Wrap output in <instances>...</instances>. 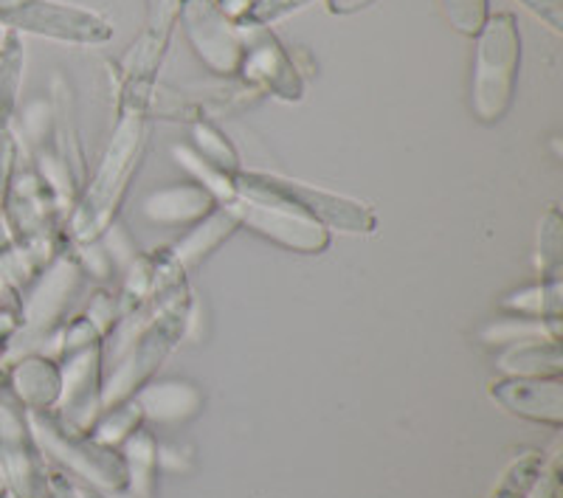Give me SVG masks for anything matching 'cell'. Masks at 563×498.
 <instances>
[{
    "label": "cell",
    "instance_id": "6da1fadb",
    "mask_svg": "<svg viewBox=\"0 0 563 498\" xmlns=\"http://www.w3.org/2000/svg\"><path fill=\"white\" fill-rule=\"evenodd\" d=\"M150 93H153V85H124L122 119L115 128L113 144L104 155L102 169L93 180V189L85 200L82 220H79L82 234L97 231L108 220V214L122 198L124 186H128L130 169L139 164L135 158H139V150L144 144V115H147Z\"/></svg>",
    "mask_w": 563,
    "mask_h": 498
},
{
    "label": "cell",
    "instance_id": "7a4b0ae2",
    "mask_svg": "<svg viewBox=\"0 0 563 498\" xmlns=\"http://www.w3.org/2000/svg\"><path fill=\"white\" fill-rule=\"evenodd\" d=\"M519 59L521 40L512 14L487 18L485 26L476 34L474 97H471L474 113L482 122H499L510 110L516 77H519Z\"/></svg>",
    "mask_w": 563,
    "mask_h": 498
},
{
    "label": "cell",
    "instance_id": "3957f363",
    "mask_svg": "<svg viewBox=\"0 0 563 498\" xmlns=\"http://www.w3.org/2000/svg\"><path fill=\"white\" fill-rule=\"evenodd\" d=\"M234 189L245 195L251 200H260V203L279 206V209H288L296 214H308L310 220H321L330 229L339 231H372L375 229V214H372L366 206L355 203V200L339 198V195H330L324 189H313V186L296 184V180H282L274 175H256V173H243L238 175V184Z\"/></svg>",
    "mask_w": 563,
    "mask_h": 498
},
{
    "label": "cell",
    "instance_id": "277c9868",
    "mask_svg": "<svg viewBox=\"0 0 563 498\" xmlns=\"http://www.w3.org/2000/svg\"><path fill=\"white\" fill-rule=\"evenodd\" d=\"M0 26L82 45L104 43L113 34V29L97 14L63 7L54 0H0Z\"/></svg>",
    "mask_w": 563,
    "mask_h": 498
},
{
    "label": "cell",
    "instance_id": "5b68a950",
    "mask_svg": "<svg viewBox=\"0 0 563 498\" xmlns=\"http://www.w3.org/2000/svg\"><path fill=\"white\" fill-rule=\"evenodd\" d=\"M178 18L184 20L195 54L214 74H238L243 63V34L238 32V23H231L220 12L214 0H180Z\"/></svg>",
    "mask_w": 563,
    "mask_h": 498
},
{
    "label": "cell",
    "instance_id": "8992f818",
    "mask_svg": "<svg viewBox=\"0 0 563 498\" xmlns=\"http://www.w3.org/2000/svg\"><path fill=\"white\" fill-rule=\"evenodd\" d=\"M240 70L254 88L271 90L274 97L288 99V102L301 99V77L296 74L294 59L285 54L279 40L265 29H249V34L243 37Z\"/></svg>",
    "mask_w": 563,
    "mask_h": 498
},
{
    "label": "cell",
    "instance_id": "52a82bcc",
    "mask_svg": "<svg viewBox=\"0 0 563 498\" xmlns=\"http://www.w3.org/2000/svg\"><path fill=\"white\" fill-rule=\"evenodd\" d=\"M231 211L238 214V220H245L251 229L260 234L271 236L276 243H285L296 251H321L327 245L324 229L313 223V220L294 218V211L279 209V206L260 203V200H238L231 206Z\"/></svg>",
    "mask_w": 563,
    "mask_h": 498
},
{
    "label": "cell",
    "instance_id": "ba28073f",
    "mask_svg": "<svg viewBox=\"0 0 563 498\" xmlns=\"http://www.w3.org/2000/svg\"><path fill=\"white\" fill-rule=\"evenodd\" d=\"M493 397H499L507 409L536 420L561 422V384L558 380H512L493 386Z\"/></svg>",
    "mask_w": 563,
    "mask_h": 498
},
{
    "label": "cell",
    "instance_id": "9c48e42d",
    "mask_svg": "<svg viewBox=\"0 0 563 498\" xmlns=\"http://www.w3.org/2000/svg\"><path fill=\"white\" fill-rule=\"evenodd\" d=\"M211 206V195L200 186H175V189H164V192L153 195L144 206L153 220H164V223H180V220L200 218Z\"/></svg>",
    "mask_w": 563,
    "mask_h": 498
},
{
    "label": "cell",
    "instance_id": "30bf717a",
    "mask_svg": "<svg viewBox=\"0 0 563 498\" xmlns=\"http://www.w3.org/2000/svg\"><path fill=\"white\" fill-rule=\"evenodd\" d=\"M20 79H23V43L18 32L3 34L0 45V133L9 130L14 108H18Z\"/></svg>",
    "mask_w": 563,
    "mask_h": 498
},
{
    "label": "cell",
    "instance_id": "8fae6325",
    "mask_svg": "<svg viewBox=\"0 0 563 498\" xmlns=\"http://www.w3.org/2000/svg\"><path fill=\"white\" fill-rule=\"evenodd\" d=\"M238 223H240L238 214H234L231 209L218 211V214H214L203 229L189 234V240H186L184 245H178V259L180 263H195V259H200V256L209 254V251L214 248L223 236H229Z\"/></svg>",
    "mask_w": 563,
    "mask_h": 498
},
{
    "label": "cell",
    "instance_id": "7c38bea8",
    "mask_svg": "<svg viewBox=\"0 0 563 498\" xmlns=\"http://www.w3.org/2000/svg\"><path fill=\"white\" fill-rule=\"evenodd\" d=\"M195 139H198V147L203 153V158H209V164L220 173L225 169H234L238 166V153L231 150V144L225 141V135L220 133L214 124L198 122L195 124Z\"/></svg>",
    "mask_w": 563,
    "mask_h": 498
},
{
    "label": "cell",
    "instance_id": "4fadbf2b",
    "mask_svg": "<svg viewBox=\"0 0 563 498\" xmlns=\"http://www.w3.org/2000/svg\"><path fill=\"white\" fill-rule=\"evenodd\" d=\"M538 471H541V460L538 456H525V460L516 462L507 471V476L490 498H527L532 487H536Z\"/></svg>",
    "mask_w": 563,
    "mask_h": 498
},
{
    "label": "cell",
    "instance_id": "5bb4252c",
    "mask_svg": "<svg viewBox=\"0 0 563 498\" xmlns=\"http://www.w3.org/2000/svg\"><path fill=\"white\" fill-rule=\"evenodd\" d=\"M442 9L449 14L456 32L476 37L487 20V0H442Z\"/></svg>",
    "mask_w": 563,
    "mask_h": 498
},
{
    "label": "cell",
    "instance_id": "9a60e30c",
    "mask_svg": "<svg viewBox=\"0 0 563 498\" xmlns=\"http://www.w3.org/2000/svg\"><path fill=\"white\" fill-rule=\"evenodd\" d=\"M313 0H251V7L245 9L243 20H240L238 26H249V29H265L274 20L285 18V14L296 12V9L310 7Z\"/></svg>",
    "mask_w": 563,
    "mask_h": 498
},
{
    "label": "cell",
    "instance_id": "2e32d148",
    "mask_svg": "<svg viewBox=\"0 0 563 498\" xmlns=\"http://www.w3.org/2000/svg\"><path fill=\"white\" fill-rule=\"evenodd\" d=\"M561 220H558V211H550L544 220V229H541V251H544V265H558L561 259Z\"/></svg>",
    "mask_w": 563,
    "mask_h": 498
},
{
    "label": "cell",
    "instance_id": "e0dca14e",
    "mask_svg": "<svg viewBox=\"0 0 563 498\" xmlns=\"http://www.w3.org/2000/svg\"><path fill=\"white\" fill-rule=\"evenodd\" d=\"M521 3L541 20H547L555 32L563 29V0H521Z\"/></svg>",
    "mask_w": 563,
    "mask_h": 498
},
{
    "label": "cell",
    "instance_id": "ac0fdd59",
    "mask_svg": "<svg viewBox=\"0 0 563 498\" xmlns=\"http://www.w3.org/2000/svg\"><path fill=\"white\" fill-rule=\"evenodd\" d=\"M12 158H14V144L9 130L0 133V200H3V189H7L9 180V169H12Z\"/></svg>",
    "mask_w": 563,
    "mask_h": 498
},
{
    "label": "cell",
    "instance_id": "d6986e66",
    "mask_svg": "<svg viewBox=\"0 0 563 498\" xmlns=\"http://www.w3.org/2000/svg\"><path fill=\"white\" fill-rule=\"evenodd\" d=\"M249 7H251V0H218V9L231 20V23H240Z\"/></svg>",
    "mask_w": 563,
    "mask_h": 498
},
{
    "label": "cell",
    "instance_id": "ffe728a7",
    "mask_svg": "<svg viewBox=\"0 0 563 498\" xmlns=\"http://www.w3.org/2000/svg\"><path fill=\"white\" fill-rule=\"evenodd\" d=\"M375 0H330V12L333 14H352L358 12V9H366Z\"/></svg>",
    "mask_w": 563,
    "mask_h": 498
},
{
    "label": "cell",
    "instance_id": "44dd1931",
    "mask_svg": "<svg viewBox=\"0 0 563 498\" xmlns=\"http://www.w3.org/2000/svg\"><path fill=\"white\" fill-rule=\"evenodd\" d=\"M0 45H3V32H0Z\"/></svg>",
    "mask_w": 563,
    "mask_h": 498
}]
</instances>
